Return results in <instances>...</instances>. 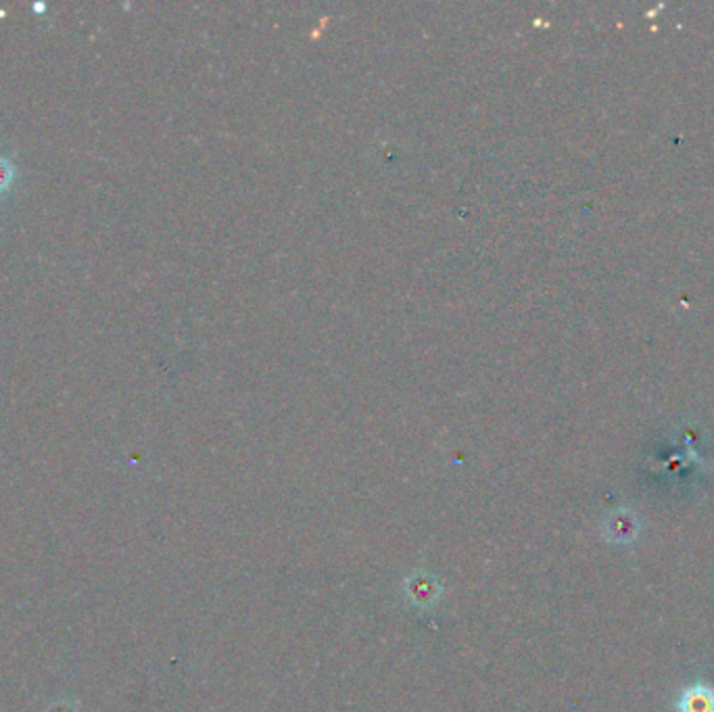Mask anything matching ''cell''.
Instances as JSON below:
<instances>
[{
  "mask_svg": "<svg viewBox=\"0 0 714 712\" xmlns=\"http://www.w3.org/2000/svg\"><path fill=\"white\" fill-rule=\"evenodd\" d=\"M46 712H78V706L73 702H67V700H61V702L53 704Z\"/></svg>",
  "mask_w": 714,
  "mask_h": 712,
  "instance_id": "2",
  "label": "cell"
},
{
  "mask_svg": "<svg viewBox=\"0 0 714 712\" xmlns=\"http://www.w3.org/2000/svg\"><path fill=\"white\" fill-rule=\"evenodd\" d=\"M34 9H36V11H45V4H40V3H38V4H34Z\"/></svg>",
  "mask_w": 714,
  "mask_h": 712,
  "instance_id": "3",
  "label": "cell"
},
{
  "mask_svg": "<svg viewBox=\"0 0 714 712\" xmlns=\"http://www.w3.org/2000/svg\"><path fill=\"white\" fill-rule=\"evenodd\" d=\"M13 178H15L13 163H11L7 157L0 155V195L7 193V190L11 188V184H13Z\"/></svg>",
  "mask_w": 714,
  "mask_h": 712,
  "instance_id": "1",
  "label": "cell"
}]
</instances>
